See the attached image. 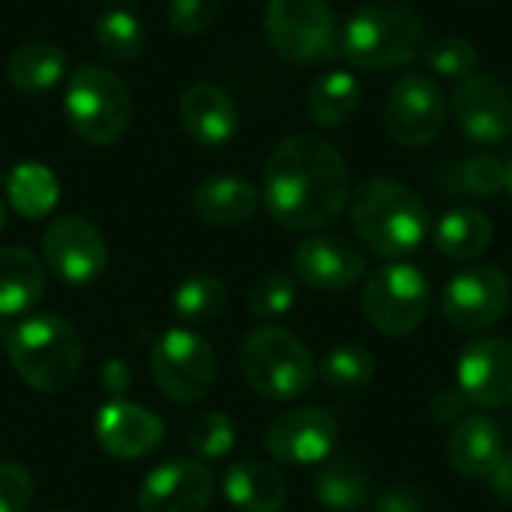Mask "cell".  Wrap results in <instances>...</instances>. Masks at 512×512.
<instances>
[{
	"label": "cell",
	"instance_id": "4",
	"mask_svg": "<svg viewBox=\"0 0 512 512\" xmlns=\"http://www.w3.org/2000/svg\"><path fill=\"white\" fill-rule=\"evenodd\" d=\"M426 51V27L414 9L393 0L363 3L342 30V54L351 66L384 72Z\"/></svg>",
	"mask_w": 512,
	"mask_h": 512
},
{
	"label": "cell",
	"instance_id": "15",
	"mask_svg": "<svg viewBox=\"0 0 512 512\" xmlns=\"http://www.w3.org/2000/svg\"><path fill=\"white\" fill-rule=\"evenodd\" d=\"M216 495L210 468L198 459H171L153 468L138 489L141 512H207Z\"/></svg>",
	"mask_w": 512,
	"mask_h": 512
},
{
	"label": "cell",
	"instance_id": "20",
	"mask_svg": "<svg viewBox=\"0 0 512 512\" xmlns=\"http://www.w3.org/2000/svg\"><path fill=\"white\" fill-rule=\"evenodd\" d=\"M504 438L492 417L468 414L462 417L447 441V459L456 474L468 480H486L504 459Z\"/></svg>",
	"mask_w": 512,
	"mask_h": 512
},
{
	"label": "cell",
	"instance_id": "28",
	"mask_svg": "<svg viewBox=\"0 0 512 512\" xmlns=\"http://www.w3.org/2000/svg\"><path fill=\"white\" fill-rule=\"evenodd\" d=\"M360 108V84L351 72H327L306 93V111L318 126H345Z\"/></svg>",
	"mask_w": 512,
	"mask_h": 512
},
{
	"label": "cell",
	"instance_id": "17",
	"mask_svg": "<svg viewBox=\"0 0 512 512\" xmlns=\"http://www.w3.org/2000/svg\"><path fill=\"white\" fill-rule=\"evenodd\" d=\"M294 273L315 291H345L366 273V255L348 237L318 234L297 246Z\"/></svg>",
	"mask_w": 512,
	"mask_h": 512
},
{
	"label": "cell",
	"instance_id": "22",
	"mask_svg": "<svg viewBox=\"0 0 512 512\" xmlns=\"http://www.w3.org/2000/svg\"><path fill=\"white\" fill-rule=\"evenodd\" d=\"M225 498L240 512H279L288 501V486L273 465L243 459L225 474Z\"/></svg>",
	"mask_w": 512,
	"mask_h": 512
},
{
	"label": "cell",
	"instance_id": "32",
	"mask_svg": "<svg viewBox=\"0 0 512 512\" xmlns=\"http://www.w3.org/2000/svg\"><path fill=\"white\" fill-rule=\"evenodd\" d=\"M234 447V423L222 411L201 414L192 429H189V450L195 453L198 462H216L225 459Z\"/></svg>",
	"mask_w": 512,
	"mask_h": 512
},
{
	"label": "cell",
	"instance_id": "24",
	"mask_svg": "<svg viewBox=\"0 0 512 512\" xmlns=\"http://www.w3.org/2000/svg\"><path fill=\"white\" fill-rule=\"evenodd\" d=\"M321 507L336 512L363 510L372 501V480L354 459H324L312 480Z\"/></svg>",
	"mask_w": 512,
	"mask_h": 512
},
{
	"label": "cell",
	"instance_id": "13",
	"mask_svg": "<svg viewBox=\"0 0 512 512\" xmlns=\"http://www.w3.org/2000/svg\"><path fill=\"white\" fill-rule=\"evenodd\" d=\"M453 120L474 144H504L512 132V96L510 90L483 72H474L459 81L453 90Z\"/></svg>",
	"mask_w": 512,
	"mask_h": 512
},
{
	"label": "cell",
	"instance_id": "39",
	"mask_svg": "<svg viewBox=\"0 0 512 512\" xmlns=\"http://www.w3.org/2000/svg\"><path fill=\"white\" fill-rule=\"evenodd\" d=\"M465 405H468V399L459 390H441V393H435L429 411H432L435 423H459L465 417Z\"/></svg>",
	"mask_w": 512,
	"mask_h": 512
},
{
	"label": "cell",
	"instance_id": "37",
	"mask_svg": "<svg viewBox=\"0 0 512 512\" xmlns=\"http://www.w3.org/2000/svg\"><path fill=\"white\" fill-rule=\"evenodd\" d=\"M219 15V0H171L168 21L177 33L195 36L204 33Z\"/></svg>",
	"mask_w": 512,
	"mask_h": 512
},
{
	"label": "cell",
	"instance_id": "9",
	"mask_svg": "<svg viewBox=\"0 0 512 512\" xmlns=\"http://www.w3.org/2000/svg\"><path fill=\"white\" fill-rule=\"evenodd\" d=\"M264 30L273 48L294 63L321 60L336 45V15L327 0H270Z\"/></svg>",
	"mask_w": 512,
	"mask_h": 512
},
{
	"label": "cell",
	"instance_id": "16",
	"mask_svg": "<svg viewBox=\"0 0 512 512\" xmlns=\"http://www.w3.org/2000/svg\"><path fill=\"white\" fill-rule=\"evenodd\" d=\"M459 393L480 408L512 405V342L483 336L471 342L456 366Z\"/></svg>",
	"mask_w": 512,
	"mask_h": 512
},
{
	"label": "cell",
	"instance_id": "2",
	"mask_svg": "<svg viewBox=\"0 0 512 512\" xmlns=\"http://www.w3.org/2000/svg\"><path fill=\"white\" fill-rule=\"evenodd\" d=\"M351 225L375 255L402 258L423 243L429 216L405 183L372 177L351 195Z\"/></svg>",
	"mask_w": 512,
	"mask_h": 512
},
{
	"label": "cell",
	"instance_id": "10",
	"mask_svg": "<svg viewBox=\"0 0 512 512\" xmlns=\"http://www.w3.org/2000/svg\"><path fill=\"white\" fill-rule=\"evenodd\" d=\"M512 285L501 267L480 264L450 279L441 297L444 318L459 333H483L510 312Z\"/></svg>",
	"mask_w": 512,
	"mask_h": 512
},
{
	"label": "cell",
	"instance_id": "30",
	"mask_svg": "<svg viewBox=\"0 0 512 512\" xmlns=\"http://www.w3.org/2000/svg\"><path fill=\"white\" fill-rule=\"evenodd\" d=\"M315 369L330 390L354 393L375 378V357L363 345L345 342V345H333Z\"/></svg>",
	"mask_w": 512,
	"mask_h": 512
},
{
	"label": "cell",
	"instance_id": "33",
	"mask_svg": "<svg viewBox=\"0 0 512 512\" xmlns=\"http://www.w3.org/2000/svg\"><path fill=\"white\" fill-rule=\"evenodd\" d=\"M426 66L435 72V75H444V78H468L474 75L477 63H480V54L474 48V42L462 39V36H444L438 42H432L426 51Z\"/></svg>",
	"mask_w": 512,
	"mask_h": 512
},
{
	"label": "cell",
	"instance_id": "21",
	"mask_svg": "<svg viewBox=\"0 0 512 512\" xmlns=\"http://www.w3.org/2000/svg\"><path fill=\"white\" fill-rule=\"evenodd\" d=\"M258 189L237 174H213L192 192V210L201 222L216 228H234L258 213Z\"/></svg>",
	"mask_w": 512,
	"mask_h": 512
},
{
	"label": "cell",
	"instance_id": "44",
	"mask_svg": "<svg viewBox=\"0 0 512 512\" xmlns=\"http://www.w3.org/2000/svg\"><path fill=\"white\" fill-rule=\"evenodd\" d=\"M6 228V207H3V201H0V231Z\"/></svg>",
	"mask_w": 512,
	"mask_h": 512
},
{
	"label": "cell",
	"instance_id": "6",
	"mask_svg": "<svg viewBox=\"0 0 512 512\" xmlns=\"http://www.w3.org/2000/svg\"><path fill=\"white\" fill-rule=\"evenodd\" d=\"M63 108L72 132L96 147L120 141L132 120V99L123 78L102 66H78L72 72Z\"/></svg>",
	"mask_w": 512,
	"mask_h": 512
},
{
	"label": "cell",
	"instance_id": "41",
	"mask_svg": "<svg viewBox=\"0 0 512 512\" xmlns=\"http://www.w3.org/2000/svg\"><path fill=\"white\" fill-rule=\"evenodd\" d=\"M102 381H105V387L111 390V393H123L126 387H129V369L123 366V363H105V369H102Z\"/></svg>",
	"mask_w": 512,
	"mask_h": 512
},
{
	"label": "cell",
	"instance_id": "18",
	"mask_svg": "<svg viewBox=\"0 0 512 512\" xmlns=\"http://www.w3.org/2000/svg\"><path fill=\"white\" fill-rule=\"evenodd\" d=\"M93 429H96L99 447L108 456L126 459V462L153 453L165 435L162 420L150 408L126 402V399H114V402L102 405Z\"/></svg>",
	"mask_w": 512,
	"mask_h": 512
},
{
	"label": "cell",
	"instance_id": "26",
	"mask_svg": "<svg viewBox=\"0 0 512 512\" xmlns=\"http://www.w3.org/2000/svg\"><path fill=\"white\" fill-rule=\"evenodd\" d=\"M66 72V54L54 42H24L6 60V78L21 93L51 90Z\"/></svg>",
	"mask_w": 512,
	"mask_h": 512
},
{
	"label": "cell",
	"instance_id": "29",
	"mask_svg": "<svg viewBox=\"0 0 512 512\" xmlns=\"http://www.w3.org/2000/svg\"><path fill=\"white\" fill-rule=\"evenodd\" d=\"M228 309V288L213 273H195L174 291V315L183 324H210Z\"/></svg>",
	"mask_w": 512,
	"mask_h": 512
},
{
	"label": "cell",
	"instance_id": "35",
	"mask_svg": "<svg viewBox=\"0 0 512 512\" xmlns=\"http://www.w3.org/2000/svg\"><path fill=\"white\" fill-rule=\"evenodd\" d=\"M453 183L459 186L456 192H471V195L489 198V195L504 192L507 165L498 156H471V159H465V162L456 165Z\"/></svg>",
	"mask_w": 512,
	"mask_h": 512
},
{
	"label": "cell",
	"instance_id": "23",
	"mask_svg": "<svg viewBox=\"0 0 512 512\" xmlns=\"http://www.w3.org/2000/svg\"><path fill=\"white\" fill-rule=\"evenodd\" d=\"M45 291L42 261L21 246L0 249V315L12 318L39 303Z\"/></svg>",
	"mask_w": 512,
	"mask_h": 512
},
{
	"label": "cell",
	"instance_id": "11",
	"mask_svg": "<svg viewBox=\"0 0 512 512\" xmlns=\"http://www.w3.org/2000/svg\"><path fill=\"white\" fill-rule=\"evenodd\" d=\"M444 120H447V99L429 75L408 72L390 87L384 105V123L396 144L426 147L444 129Z\"/></svg>",
	"mask_w": 512,
	"mask_h": 512
},
{
	"label": "cell",
	"instance_id": "8",
	"mask_svg": "<svg viewBox=\"0 0 512 512\" xmlns=\"http://www.w3.org/2000/svg\"><path fill=\"white\" fill-rule=\"evenodd\" d=\"M429 300V279L420 267L387 264L375 270L363 288V315L387 336H408L426 321Z\"/></svg>",
	"mask_w": 512,
	"mask_h": 512
},
{
	"label": "cell",
	"instance_id": "7",
	"mask_svg": "<svg viewBox=\"0 0 512 512\" xmlns=\"http://www.w3.org/2000/svg\"><path fill=\"white\" fill-rule=\"evenodd\" d=\"M150 372L156 387L177 405L201 402L216 384V351L204 336L189 327H174L162 333L150 354Z\"/></svg>",
	"mask_w": 512,
	"mask_h": 512
},
{
	"label": "cell",
	"instance_id": "27",
	"mask_svg": "<svg viewBox=\"0 0 512 512\" xmlns=\"http://www.w3.org/2000/svg\"><path fill=\"white\" fill-rule=\"evenodd\" d=\"M6 198L24 219H42L57 207L60 186L54 171L42 162H18L6 177Z\"/></svg>",
	"mask_w": 512,
	"mask_h": 512
},
{
	"label": "cell",
	"instance_id": "19",
	"mask_svg": "<svg viewBox=\"0 0 512 512\" xmlns=\"http://www.w3.org/2000/svg\"><path fill=\"white\" fill-rule=\"evenodd\" d=\"M183 132L201 147H222L234 138L240 126L237 102L219 84H192L180 99Z\"/></svg>",
	"mask_w": 512,
	"mask_h": 512
},
{
	"label": "cell",
	"instance_id": "5",
	"mask_svg": "<svg viewBox=\"0 0 512 512\" xmlns=\"http://www.w3.org/2000/svg\"><path fill=\"white\" fill-rule=\"evenodd\" d=\"M240 372L258 396L291 402L309 393L318 369L309 348L291 330L261 324L240 345Z\"/></svg>",
	"mask_w": 512,
	"mask_h": 512
},
{
	"label": "cell",
	"instance_id": "12",
	"mask_svg": "<svg viewBox=\"0 0 512 512\" xmlns=\"http://www.w3.org/2000/svg\"><path fill=\"white\" fill-rule=\"evenodd\" d=\"M336 438H339V426L333 414L315 405H303V408H291L279 414L270 423L264 447L279 465L306 468V465H321L324 459H330Z\"/></svg>",
	"mask_w": 512,
	"mask_h": 512
},
{
	"label": "cell",
	"instance_id": "46",
	"mask_svg": "<svg viewBox=\"0 0 512 512\" xmlns=\"http://www.w3.org/2000/svg\"><path fill=\"white\" fill-rule=\"evenodd\" d=\"M510 138H512V132H510Z\"/></svg>",
	"mask_w": 512,
	"mask_h": 512
},
{
	"label": "cell",
	"instance_id": "14",
	"mask_svg": "<svg viewBox=\"0 0 512 512\" xmlns=\"http://www.w3.org/2000/svg\"><path fill=\"white\" fill-rule=\"evenodd\" d=\"M42 258L57 279L69 285H87L102 276L108 264V246L96 225L81 216H63L48 225L42 237Z\"/></svg>",
	"mask_w": 512,
	"mask_h": 512
},
{
	"label": "cell",
	"instance_id": "3",
	"mask_svg": "<svg viewBox=\"0 0 512 512\" xmlns=\"http://www.w3.org/2000/svg\"><path fill=\"white\" fill-rule=\"evenodd\" d=\"M6 354L18 378L48 396L69 390L84 363L81 336L60 315H33L15 324L6 339Z\"/></svg>",
	"mask_w": 512,
	"mask_h": 512
},
{
	"label": "cell",
	"instance_id": "31",
	"mask_svg": "<svg viewBox=\"0 0 512 512\" xmlns=\"http://www.w3.org/2000/svg\"><path fill=\"white\" fill-rule=\"evenodd\" d=\"M96 42H99L105 57H111L117 63H126V60H135L144 51V27L132 12L114 9V12H105L99 18Z\"/></svg>",
	"mask_w": 512,
	"mask_h": 512
},
{
	"label": "cell",
	"instance_id": "25",
	"mask_svg": "<svg viewBox=\"0 0 512 512\" xmlns=\"http://www.w3.org/2000/svg\"><path fill=\"white\" fill-rule=\"evenodd\" d=\"M495 228L492 219L477 207H456L435 225V246L441 255L453 261H471L480 258L492 246Z\"/></svg>",
	"mask_w": 512,
	"mask_h": 512
},
{
	"label": "cell",
	"instance_id": "45",
	"mask_svg": "<svg viewBox=\"0 0 512 512\" xmlns=\"http://www.w3.org/2000/svg\"><path fill=\"white\" fill-rule=\"evenodd\" d=\"M51 512H69V510H51Z\"/></svg>",
	"mask_w": 512,
	"mask_h": 512
},
{
	"label": "cell",
	"instance_id": "43",
	"mask_svg": "<svg viewBox=\"0 0 512 512\" xmlns=\"http://www.w3.org/2000/svg\"><path fill=\"white\" fill-rule=\"evenodd\" d=\"M9 339V327H6V318L0 315V342H6Z\"/></svg>",
	"mask_w": 512,
	"mask_h": 512
},
{
	"label": "cell",
	"instance_id": "36",
	"mask_svg": "<svg viewBox=\"0 0 512 512\" xmlns=\"http://www.w3.org/2000/svg\"><path fill=\"white\" fill-rule=\"evenodd\" d=\"M33 504V477L18 462H0V512H27Z\"/></svg>",
	"mask_w": 512,
	"mask_h": 512
},
{
	"label": "cell",
	"instance_id": "34",
	"mask_svg": "<svg viewBox=\"0 0 512 512\" xmlns=\"http://www.w3.org/2000/svg\"><path fill=\"white\" fill-rule=\"evenodd\" d=\"M297 300V282L288 273H267L249 291V312L261 321L282 318Z\"/></svg>",
	"mask_w": 512,
	"mask_h": 512
},
{
	"label": "cell",
	"instance_id": "1",
	"mask_svg": "<svg viewBox=\"0 0 512 512\" xmlns=\"http://www.w3.org/2000/svg\"><path fill=\"white\" fill-rule=\"evenodd\" d=\"M351 204L345 156L318 135L282 138L264 168V207L288 231L333 225Z\"/></svg>",
	"mask_w": 512,
	"mask_h": 512
},
{
	"label": "cell",
	"instance_id": "40",
	"mask_svg": "<svg viewBox=\"0 0 512 512\" xmlns=\"http://www.w3.org/2000/svg\"><path fill=\"white\" fill-rule=\"evenodd\" d=\"M492 489H495V495L512 507V453H504V459L498 462V468L492 471Z\"/></svg>",
	"mask_w": 512,
	"mask_h": 512
},
{
	"label": "cell",
	"instance_id": "42",
	"mask_svg": "<svg viewBox=\"0 0 512 512\" xmlns=\"http://www.w3.org/2000/svg\"><path fill=\"white\" fill-rule=\"evenodd\" d=\"M504 165H507V183H504V192H507V195H512V156L507 159V162H504Z\"/></svg>",
	"mask_w": 512,
	"mask_h": 512
},
{
	"label": "cell",
	"instance_id": "38",
	"mask_svg": "<svg viewBox=\"0 0 512 512\" xmlns=\"http://www.w3.org/2000/svg\"><path fill=\"white\" fill-rule=\"evenodd\" d=\"M378 512H423V495L414 486H393L378 495L375 501Z\"/></svg>",
	"mask_w": 512,
	"mask_h": 512
}]
</instances>
